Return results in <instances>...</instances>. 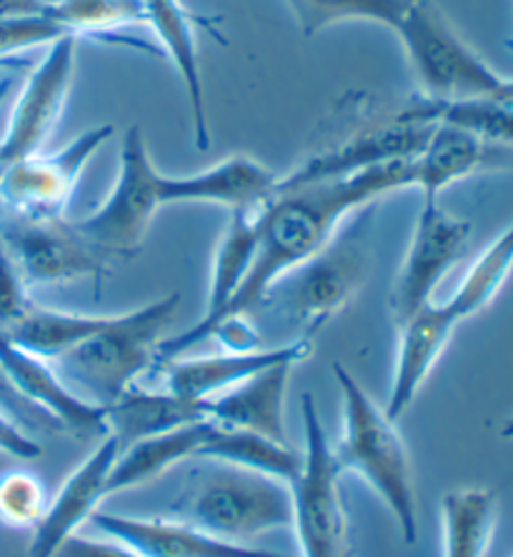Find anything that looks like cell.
Wrapping results in <instances>:
<instances>
[{"instance_id": "obj_13", "label": "cell", "mask_w": 513, "mask_h": 557, "mask_svg": "<svg viewBox=\"0 0 513 557\" xmlns=\"http://www.w3.org/2000/svg\"><path fill=\"white\" fill-rule=\"evenodd\" d=\"M75 46H78V38L65 33L50 44L44 61L28 75L13 106L8 131L0 140V168L40 153V146L61 117L65 96H69Z\"/></svg>"}, {"instance_id": "obj_34", "label": "cell", "mask_w": 513, "mask_h": 557, "mask_svg": "<svg viewBox=\"0 0 513 557\" xmlns=\"http://www.w3.org/2000/svg\"><path fill=\"white\" fill-rule=\"evenodd\" d=\"M53 557H143L133 547L118 543V540H94L83 537L81 533L71 535L58 547Z\"/></svg>"}, {"instance_id": "obj_30", "label": "cell", "mask_w": 513, "mask_h": 557, "mask_svg": "<svg viewBox=\"0 0 513 557\" xmlns=\"http://www.w3.org/2000/svg\"><path fill=\"white\" fill-rule=\"evenodd\" d=\"M306 36H316L343 21H374L389 28L408 11L414 0H285Z\"/></svg>"}, {"instance_id": "obj_16", "label": "cell", "mask_w": 513, "mask_h": 557, "mask_svg": "<svg viewBox=\"0 0 513 557\" xmlns=\"http://www.w3.org/2000/svg\"><path fill=\"white\" fill-rule=\"evenodd\" d=\"M314 352V341L293 337L279 348L256 350H223L216 356L175 358L166 362V391L188 400H210L213 395L229 391L243 380L258 375L260 370L281 366V362H304Z\"/></svg>"}, {"instance_id": "obj_35", "label": "cell", "mask_w": 513, "mask_h": 557, "mask_svg": "<svg viewBox=\"0 0 513 557\" xmlns=\"http://www.w3.org/2000/svg\"><path fill=\"white\" fill-rule=\"evenodd\" d=\"M40 453H44V447L25 433V428L0 410V455H11V458L19 460H36L40 458Z\"/></svg>"}, {"instance_id": "obj_8", "label": "cell", "mask_w": 513, "mask_h": 557, "mask_svg": "<svg viewBox=\"0 0 513 557\" xmlns=\"http://www.w3.org/2000/svg\"><path fill=\"white\" fill-rule=\"evenodd\" d=\"M304 420V466L291 487V528L301 557H346V512H343L333 445L310 395L301 398Z\"/></svg>"}, {"instance_id": "obj_9", "label": "cell", "mask_w": 513, "mask_h": 557, "mask_svg": "<svg viewBox=\"0 0 513 557\" xmlns=\"http://www.w3.org/2000/svg\"><path fill=\"white\" fill-rule=\"evenodd\" d=\"M166 206V175L150 160L138 125H131L121 146V168L111 196L75 227L108 258H131L141 250L150 223Z\"/></svg>"}, {"instance_id": "obj_40", "label": "cell", "mask_w": 513, "mask_h": 557, "mask_svg": "<svg viewBox=\"0 0 513 557\" xmlns=\"http://www.w3.org/2000/svg\"><path fill=\"white\" fill-rule=\"evenodd\" d=\"M509 46H511V48H513V40H511V44H509Z\"/></svg>"}, {"instance_id": "obj_37", "label": "cell", "mask_w": 513, "mask_h": 557, "mask_svg": "<svg viewBox=\"0 0 513 557\" xmlns=\"http://www.w3.org/2000/svg\"><path fill=\"white\" fill-rule=\"evenodd\" d=\"M46 0H0V21L46 15Z\"/></svg>"}, {"instance_id": "obj_21", "label": "cell", "mask_w": 513, "mask_h": 557, "mask_svg": "<svg viewBox=\"0 0 513 557\" xmlns=\"http://www.w3.org/2000/svg\"><path fill=\"white\" fill-rule=\"evenodd\" d=\"M503 158L506 153L501 148L481 140L476 133L439 121L420 153L411 160V188H418L424 200H439L453 183L466 181Z\"/></svg>"}, {"instance_id": "obj_3", "label": "cell", "mask_w": 513, "mask_h": 557, "mask_svg": "<svg viewBox=\"0 0 513 557\" xmlns=\"http://www.w3.org/2000/svg\"><path fill=\"white\" fill-rule=\"evenodd\" d=\"M376 202L343 221L326 246L276 281L258 308H268L283 318L298 337L314 341L333 315L356 298L371 265V218Z\"/></svg>"}, {"instance_id": "obj_10", "label": "cell", "mask_w": 513, "mask_h": 557, "mask_svg": "<svg viewBox=\"0 0 513 557\" xmlns=\"http://www.w3.org/2000/svg\"><path fill=\"white\" fill-rule=\"evenodd\" d=\"M0 238L19 265L25 285H63L108 275V256L63 215H8Z\"/></svg>"}, {"instance_id": "obj_7", "label": "cell", "mask_w": 513, "mask_h": 557, "mask_svg": "<svg viewBox=\"0 0 513 557\" xmlns=\"http://www.w3.org/2000/svg\"><path fill=\"white\" fill-rule=\"evenodd\" d=\"M439 123L436 117V100L420 96L411 100L396 113L364 115L351 123L333 146H326L310 153L296 171L279 178V188H296L306 183L339 181L349 175L371 171L378 165L414 160Z\"/></svg>"}, {"instance_id": "obj_6", "label": "cell", "mask_w": 513, "mask_h": 557, "mask_svg": "<svg viewBox=\"0 0 513 557\" xmlns=\"http://www.w3.org/2000/svg\"><path fill=\"white\" fill-rule=\"evenodd\" d=\"M393 30L401 38L424 96L436 103L499 98L509 88L511 81L496 73L459 36L436 0H414Z\"/></svg>"}, {"instance_id": "obj_39", "label": "cell", "mask_w": 513, "mask_h": 557, "mask_svg": "<svg viewBox=\"0 0 513 557\" xmlns=\"http://www.w3.org/2000/svg\"><path fill=\"white\" fill-rule=\"evenodd\" d=\"M11 86H13V81H8V78L0 81V103H3L8 92H11Z\"/></svg>"}, {"instance_id": "obj_18", "label": "cell", "mask_w": 513, "mask_h": 557, "mask_svg": "<svg viewBox=\"0 0 513 557\" xmlns=\"http://www.w3.org/2000/svg\"><path fill=\"white\" fill-rule=\"evenodd\" d=\"M459 325L461 320L445 302L441 306L428 302L399 325L396 368H393L389 405H386V416L391 420H399L414 405Z\"/></svg>"}, {"instance_id": "obj_32", "label": "cell", "mask_w": 513, "mask_h": 557, "mask_svg": "<svg viewBox=\"0 0 513 557\" xmlns=\"http://www.w3.org/2000/svg\"><path fill=\"white\" fill-rule=\"evenodd\" d=\"M50 505L48 491L36 472L8 470L0 475V522L13 530H36Z\"/></svg>"}, {"instance_id": "obj_4", "label": "cell", "mask_w": 513, "mask_h": 557, "mask_svg": "<svg viewBox=\"0 0 513 557\" xmlns=\"http://www.w3.org/2000/svg\"><path fill=\"white\" fill-rule=\"evenodd\" d=\"M179 308L181 295L171 293L121 315H108L98 333L50 362L75 393L108 408L156 366L163 335Z\"/></svg>"}, {"instance_id": "obj_20", "label": "cell", "mask_w": 513, "mask_h": 557, "mask_svg": "<svg viewBox=\"0 0 513 557\" xmlns=\"http://www.w3.org/2000/svg\"><path fill=\"white\" fill-rule=\"evenodd\" d=\"M293 368H296V362H281V366L260 370L258 375L213 395L206 400L208 420L289 443V435H285V395H289Z\"/></svg>"}, {"instance_id": "obj_1", "label": "cell", "mask_w": 513, "mask_h": 557, "mask_svg": "<svg viewBox=\"0 0 513 557\" xmlns=\"http://www.w3.org/2000/svg\"><path fill=\"white\" fill-rule=\"evenodd\" d=\"M403 188H411V160L378 165L349 178L276 190L273 198L258 208L254 265L218 325L233 318H246L260 306L268 288L293 268L314 258L346 218Z\"/></svg>"}, {"instance_id": "obj_22", "label": "cell", "mask_w": 513, "mask_h": 557, "mask_svg": "<svg viewBox=\"0 0 513 557\" xmlns=\"http://www.w3.org/2000/svg\"><path fill=\"white\" fill-rule=\"evenodd\" d=\"M279 175L248 156H231L206 171L171 178L166 175V202H216L229 210L260 208L273 198Z\"/></svg>"}, {"instance_id": "obj_14", "label": "cell", "mask_w": 513, "mask_h": 557, "mask_svg": "<svg viewBox=\"0 0 513 557\" xmlns=\"http://www.w3.org/2000/svg\"><path fill=\"white\" fill-rule=\"evenodd\" d=\"M0 370L25 403L44 412L56 428L78 437L108 435V410L75 393L46 358L19 348L0 333Z\"/></svg>"}, {"instance_id": "obj_38", "label": "cell", "mask_w": 513, "mask_h": 557, "mask_svg": "<svg viewBox=\"0 0 513 557\" xmlns=\"http://www.w3.org/2000/svg\"><path fill=\"white\" fill-rule=\"evenodd\" d=\"M501 435L506 437V441H513V416L506 420V423H503V428H501Z\"/></svg>"}, {"instance_id": "obj_5", "label": "cell", "mask_w": 513, "mask_h": 557, "mask_svg": "<svg viewBox=\"0 0 513 557\" xmlns=\"http://www.w3.org/2000/svg\"><path fill=\"white\" fill-rule=\"evenodd\" d=\"M173 512L208 535L248 545L291 525V487L264 472L213 462L193 478Z\"/></svg>"}, {"instance_id": "obj_15", "label": "cell", "mask_w": 513, "mask_h": 557, "mask_svg": "<svg viewBox=\"0 0 513 557\" xmlns=\"http://www.w3.org/2000/svg\"><path fill=\"white\" fill-rule=\"evenodd\" d=\"M118 455H121V443L113 435H106V441L63 480L61 491L48 505L46 518L36 528L28 557H53L65 540L90 522L100 510V503L111 497L108 480Z\"/></svg>"}, {"instance_id": "obj_17", "label": "cell", "mask_w": 513, "mask_h": 557, "mask_svg": "<svg viewBox=\"0 0 513 557\" xmlns=\"http://www.w3.org/2000/svg\"><path fill=\"white\" fill-rule=\"evenodd\" d=\"M90 522L106 537L133 547L143 557H289L254 545L229 543L183 520L129 518L98 510Z\"/></svg>"}, {"instance_id": "obj_19", "label": "cell", "mask_w": 513, "mask_h": 557, "mask_svg": "<svg viewBox=\"0 0 513 557\" xmlns=\"http://www.w3.org/2000/svg\"><path fill=\"white\" fill-rule=\"evenodd\" d=\"M141 3L146 8V21L154 25L158 40H161L163 55L171 58L175 71H179L183 81V88H186L193 117V140H196V146L200 150H208L210 131L196 30L206 28L210 36H216L221 44H225L223 33L218 30L213 18H204V15L191 13L181 0H141Z\"/></svg>"}, {"instance_id": "obj_23", "label": "cell", "mask_w": 513, "mask_h": 557, "mask_svg": "<svg viewBox=\"0 0 513 557\" xmlns=\"http://www.w3.org/2000/svg\"><path fill=\"white\" fill-rule=\"evenodd\" d=\"M106 410L108 435H113L121 447L208 420L206 400H188L171 391L150 393L141 387H131Z\"/></svg>"}, {"instance_id": "obj_29", "label": "cell", "mask_w": 513, "mask_h": 557, "mask_svg": "<svg viewBox=\"0 0 513 557\" xmlns=\"http://www.w3.org/2000/svg\"><path fill=\"white\" fill-rule=\"evenodd\" d=\"M513 273V223L503 231L499 238L491 240V246L471 263L464 281L451 295L449 306L456 318L464 323L471 315L486 310L509 283Z\"/></svg>"}, {"instance_id": "obj_26", "label": "cell", "mask_w": 513, "mask_h": 557, "mask_svg": "<svg viewBox=\"0 0 513 557\" xmlns=\"http://www.w3.org/2000/svg\"><path fill=\"white\" fill-rule=\"evenodd\" d=\"M108 315H86V312H65L53 308H40L30 302L23 315L5 327L8 341L19 348L40 356L46 360L61 358L63 352L73 350L75 345L88 341L106 325Z\"/></svg>"}, {"instance_id": "obj_12", "label": "cell", "mask_w": 513, "mask_h": 557, "mask_svg": "<svg viewBox=\"0 0 513 557\" xmlns=\"http://www.w3.org/2000/svg\"><path fill=\"white\" fill-rule=\"evenodd\" d=\"M471 231L474 225L445 213L439 200H424L391 290V312L396 325L433 302V293L445 273L464 258Z\"/></svg>"}, {"instance_id": "obj_31", "label": "cell", "mask_w": 513, "mask_h": 557, "mask_svg": "<svg viewBox=\"0 0 513 557\" xmlns=\"http://www.w3.org/2000/svg\"><path fill=\"white\" fill-rule=\"evenodd\" d=\"M436 117L461 125L496 148H513V100L484 98L461 103H436Z\"/></svg>"}, {"instance_id": "obj_25", "label": "cell", "mask_w": 513, "mask_h": 557, "mask_svg": "<svg viewBox=\"0 0 513 557\" xmlns=\"http://www.w3.org/2000/svg\"><path fill=\"white\" fill-rule=\"evenodd\" d=\"M208 430V420L175 428L171 433L146 437V441L131 443L121 447L115 466L108 480V495L133 491L161 478L163 472L171 470L179 462L188 458H198L200 445H204Z\"/></svg>"}, {"instance_id": "obj_2", "label": "cell", "mask_w": 513, "mask_h": 557, "mask_svg": "<svg viewBox=\"0 0 513 557\" xmlns=\"http://www.w3.org/2000/svg\"><path fill=\"white\" fill-rule=\"evenodd\" d=\"M331 370L343 403L341 435L333 445L335 466L341 472H356L381 497L393 520L399 522L403 543L414 545L418 540L416 487L396 420L378 408L346 368L333 366Z\"/></svg>"}, {"instance_id": "obj_28", "label": "cell", "mask_w": 513, "mask_h": 557, "mask_svg": "<svg viewBox=\"0 0 513 557\" xmlns=\"http://www.w3.org/2000/svg\"><path fill=\"white\" fill-rule=\"evenodd\" d=\"M499 500L484 487H461L443 495V557H486Z\"/></svg>"}, {"instance_id": "obj_11", "label": "cell", "mask_w": 513, "mask_h": 557, "mask_svg": "<svg viewBox=\"0 0 513 557\" xmlns=\"http://www.w3.org/2000/svg\"><path fill=\"white\" fill-rule=\"evenodd\" d=\"M113 133V125H98L78 135L58 153H36L0 168V202L11 210V215H63L83 168L106 146V140H111Z\"/></svg>"}, {"instance_id": "obj_24", "label": "cell", "mask_w": 513, "mask_h": 557, "mask_svg": "<svg viewBox=\"0 0 513 557\" xmlns=\"http://www.w3.org/2000/svg\"><path fill=\"white\" fill-rule=\"evenodd\" d=\"M198 458L264 472V475L281 480L285 485H291L298 478L301 466H304V453H298L291 443H279L266 435L251 433V430L225 428L210 423V420Z\"/></svg>"}, {"instance_id": "obj_27", "label": "cell", "mask_w": 513, "mask_h": 557, "mask_svg": "<svg viewBox=\"0 0 513 557\" xmlns=\"http://www.w3.org/2000/svg\"><path fill=\"white\" fill-rule=\"evenodd\" d=\"M46 18L56 21L75 38H98L106 44L131 46L163 55L141 40L125 38L121 28L131 23H148L141 0H46Z\"/></svg>"}, {"instance_id": "obj_36", "label": "cell", "mask_w": 513, "mask_h": 557, "mask_svg": "<svg viewBox=\"0 0 513 557\" xmlns=\"http://www.w3.org/2000/svg\"><path fill=\"white\" fill-rule=\"evenodd\" d=\"M0 410L5 412V416H11L15 423L23 425V428H50L53 423L44 416V412L33 408L30 403H25L19 393H15V387L8 383V377L3 370H0Z\"/></svg>"}, {"instance_id": "obj_33", "label": "cell", "mask_w": 513, "mask_h": 557, "mask_svg": "<svg viewBox=\"0 0 513 557\" xmlns=\"http://www.w3.org/2000/svg\"><path fill=\"white\" fill-rule=\"evenodd\" d=\"M28 306V285L0 238V331L15 323Z\"/></svg>"}]
</instances>
